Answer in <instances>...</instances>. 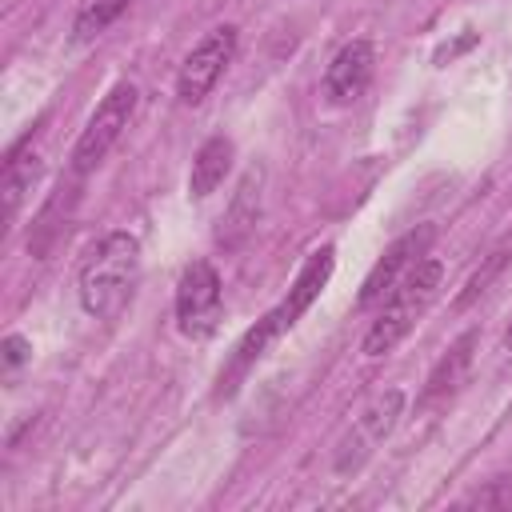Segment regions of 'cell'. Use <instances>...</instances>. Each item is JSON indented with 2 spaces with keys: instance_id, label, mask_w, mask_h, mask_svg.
Instances as JSON below:
<instances>
[{
  "instance_id": "9",
  "label": "cell",
  "mask_w": 512,
  "mask_h": 512,
  "mask_svg": "<svg viewBox=\"0 0 512 512\" xmlns=\"http://www.w3.org/2000/svg\"><path fill=\"white\" fill-rule=\"evenodd\" d=\"M36 176H40V148H36V132L28 128L12 148H8V160H4V220L12 224L16 220V212H20V204H24V196L32 192V184H36Z\"/></svg>"
},
{
  "instance_id": "3",
  "label": "cell",
  "mask_w": 512,
  "mask_h": 512,
  "mask_svg": "<svg viewBox=\"0 0 512 512\" xmlns=\"http://www.w3.org/2000/svg\"><path fill=\"white\" fill-rule=\"evenodd\" d=\"M136 104H140V92H136L132 80H120V84L108 88V96L96 104V112L88 116V124H84V132L72 148V172L76 176H88L112 152V144L124 136L128 120L136 116Z\"/></svg>"
},
{
  "instance_id": "17",
  "label": "cell",
  "mask_w": 512,
  "mask_h": 512,
  "mask_svg": "<svg viewBox=\"0 0 512 512\" xmlns=\"http://www.w3.org/2000/svg\"><path fill=\"white\" fill-rule=\"evenodd\" d=\"M468 508H512V476H492L484 480L472 496H464Z\"/></svg>"
},
{
  "instance_id": "15",
  "label": "cell",
  "mask_w": 512,
  "mask_h": 512,
  "mask_svg": "<svg viewBox=\"0 0 512 512\" xmlns=\"http://www.w3.org/2000/svg\"><path fill=\"white\" fill-rule=\"evenodd\" d=\"M128 4H132V0H96V4H88V8L76 16V24H72V40H76V44L96 40Z\"/></svg>"
},
{
  "instance_id": "14",
  "label": "cell",
  "mask_w": 512,
  "mask_h": 512,
  "mask_svg": "<svg viewBox=\"0 0 512 512\" xmlns=\"http://www.w3.org/2000/svg\"><path fill=\"white\" fill-rule=\"evenodd\" d=\"M508 268H512V232H508V236H504V240H500L484 260H480V268L464 280V288H460V296L452 300V308H456V312H464L468 304H476V300H480V296H484V292H488V288H492Z\"/></svg>"
},
{
  "instance_id": "7",
  "label": "cell",
  "mask_w": 512,
  "mask_h": 512,
  "mask_svg": "<svg viewBox=\"0 0 512 512\" xmlns=\"http://www.w3.org/2000/svg\"><path fill=\"white\" fill-rule=\"evenodd\" d=\"M432 228L424 224V228H416V232H408V236H400L396 244H388V252L372 264V272L364 276V284H360V296H356V304L360 308H372L376 300H384L408 272H412V264H420L424 260V248L432 244Z\"/></svg>"
},
{
  "instance_id": "10",
  "label": "cell",
  "mask_w": 512,
  "mask_h": 512,
  "mask_svg": "<svg viewBox=\"0 0 512 512\" xmlns=\"http://www.w3.org/2000/svg\"><path fill=\"white\" fill-rule=\"evenodd\" d=\"M332 268H336V248H332V244L316 248V252L304 260V268L296 272V280H292V288H288V300H284V312H288L292 324H296V320L312 308V300L324 292V284L332 280Z\"/></svg>"
},
{
  "instance_id": "1",
  "label": "cell",
  "mask_w": 512,
  "mask_h": 512,
  "mask_svg": "<svg viewBox=\"0 0 512 512\" xmlns=\"http://www.w3.org/2000/svg\"><path fill=\"white\" fill-rule=\"evenodd\" d=\"M140 276V240L132 232H104L88 256L80 260L76 272V292H80V308L96 320H112L124 312V304L132 300Z\"/></svg>"
},
{
  "instance_id": "11",
  "label": "cell",
  "mask_w": 512,
  "mask_h": 512,
  "mask_svg": "<svg viewBox=\"0 0 512 512\" xmlns=\"http://www.w3.org/2000/svg\"><path fill=\"white\" fill-rule=\"evenodd\" d=\"M232 156H236V148H232L228 136H208V140L200 144L196 160H192V172H188V196H192V200L212 196V192L224 184V176L232 172Z\"/></svg>"
},
{
  "instance_id": "16",
  "label": "cell",
  "mask_w": 512,
  "mask_h": 512,
  "mask_svg": "<svg viewBox=\"0 0 512 512\" xmlns=\"http://www.w3.org/2000/svg\"><path fill=\"white\" fill-rule=\"evenodd\" d=\"M256 192H260V172H248V180L240 184V192H236V200H232V212H228V220H224V232H228V228L248 232V228L256 224V204H252V200H260ZM224 232H220V236H224Z\"/></svg>"
},
{
  "instance_id": "12",
  "label": "cell",
  "mask_w": 512,
  "mask_h": 512,
  "mask_svg": "<svg viewBox=\"0 0 512 512\" xmlns=\"http://www.w3.org/2000/svg\"><path fill=\"white\" fill-rule=\"evenodd\" d=\"M472 352H476V328H468L444 356H440V364L432 368V376H428V384H424V392H420V400L424 404H432V400H440V396H448V392H456L460 384H464V376H468V368H472Z\"/></svg>"
},
{
  "instance_id": "18",
  "label": "cell",
  "mask_w": 512,
  "mask_h": 512,
  "mask_svg": "<svg viewBox=\"0 0 512 512\" xmlns=\"http://www.w3.org/2000/svg\"><path fill=\"white\" fill-rule=\"evenodd\" d=\"M0 352H4V372L12 376V372H16V368H20L28 356H32V344H28L24 336H16V332H12V336H4Z\"/></svg>"
},
{
  "instance_id": "19",
  "label": "cell",
  "mask_w": 512,
  "mask_h": 512,
  "mask_svg": "<svg viewBox=\"0 0 512 512\" xmlns=\"http://www.w3.org/2000/svg\"><path fill=\"white\" fill-rule=\"evenodd\" d=\"M504 344H508V352H512V324H508V332H504Z\"/></svg>"
},
{
  "instance_id": "13",
  "label": "cell",
  "mask_w": 512,
  "mask_h": 512,
  "mask_svg": "<svg viewBox=\"0 0 512 512\" xmlns=\"http://www.w3.org/2000/svg\"><path fill=\"white\" fill-rule=\"evenodd\" d=\"M284 328H292V320H288V312H284V304L280 308H272V312H264L248 332H244V340L236 344V360H232V372H244L248 364H256L276 340H280V332Z\"/></svg>"
},
{
  "instance_id": "6",
  "label": "cell",
  "mask_w": 512,
  "mask_h": 512,
  "mask_svg": "<svg viewBox=\"0 0 512 512\" xmlns=\"http://www.w3.org/2000/svg\"><path fill=\"white\" fill-rule=\"evenodd\" d=\"M236 28L232 24H220V28H212L188 56H184V64H180V76H176V96L184 100V104H200L212 88H216V80L224 76V68L232 64V56H236Z\"/></svg>"
},
{
  "instance_id": "5",
  "label": "cell",
  "mask_w": 512,
  "mask_h": 512,
  "mask_svg": "<svg viewBox=\"0 0 512 512\" xmlns=\"http://www.w3.org/2000/svg\"><path fill=\"white\" fill-rule=\"evenodd\" d=\"M400 408H404V392L400 388H388V392H376L364 408H360V416L352 420V428H348V436L336 444V472H356L368 456H372V448L396 428V420H400Z\"/></svg>"
},
{
  "instance_id": "2",
  "label": "cell",
  "mask_w": 512,
  "mask_h": 512,
  "mask_svg": "<svg viewBox=\"0 0 512 512\" xmlns=\"http://www.w3.org/2000/svg\"><path fill=\"white\" fill-rule=\"evenodd\" d=\"M440 280H444L440 260L424 256L420 264H412V272L384 296V304H380L372 328L364 332V356H388V352L416 328V320L428 312V304L436 300Z\"/></svg>"
},
{
  "instance_id": "8",
  "label": "cell",
  "mask_w": 512,
  "mask_h": 512,
  "mask_svg": "<svg viewBox=\"0 0 512 512\" xmlns=\"http://www.w3.org/2000/svg\"><path fill=\"white\" fill-rule=\"evenodd\" d=\"M372 68H376V44L372 40H348L324 72L328 104H356L372 80Z\"/></svg>"
},
{
  "instance_id": "4",
  "label": "cell",
  "mask_w": 512,
  "mask_h": 512,
  "mask_svg": "<svg viewBox=\"0 0 512 512\" xmlns=\"http://www.w3.org/2000/svg\"><path fill=\"white\" fill-rule=\"evenodd\" d=\"M220 312H224L220 272L208 260H192L180 272V284H176V324H180V332L192 336V340H204V336L216 332Z\"/></svg>"
}]
</instances>
